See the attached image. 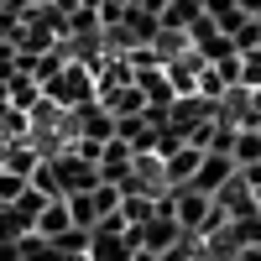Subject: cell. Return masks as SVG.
<instances>
[{"mask_svg": "<svg viewBox=\"0 0 261 261\" xmlns=\"http://www.w3.org/2000/svg\"><path fill=\"white\" fill-rule=\"evenodd\" d=\"M230 157H235V167H246V162H261V130H256V125H241V130H235V146H230Z\"/></svg>", "mask_w": 261, "mask_h": 261, "instance_id": "obj_11", "label": "cell"}, {"mask_svg": "<svg viewBox=\"0 0 261 261\" xmlns=\"http://www.w3.org/2000/svg\"><path fill=\"white\" fill-rule=\"evenodd\" d=\"M63 230H73V214H68V199H47L37 214V235H47V241H58Z\"/></svg>", "mask_w": 261, "mask_h": 261, "instance_id": "obj_7", "label": "cell"}, {"mask_svg": "<svg viewBox=\"0 0 261 261\" xmlns=\"http://www.w3.org/2000/svg\"><path fill=\"white\" fill-rule=\"evenodd\" d=\"M157 214V193H120V220L125 225H146Z\"/></svg>", "mask_w": 261, "mask_h": 261, "instance_id": "obj_10", "label": "cell"}, {"mask_svg": "<svg viewBox=\"0 0 261 261\" xmlns=\"http://www.w3.org/2000/svg\"><path fill=\"white\" fill-rule=\"evenodd\" d=\"M251 110H256V120H261V84L251 89Z\"/></svg>", "mask_w": 261, "mask_h": 261, "instance_id": "obj_16", "label": "cell"}, {"mask_svg": "<svg viewBox=\"0 0 261 261\" xmlns=\"http://www.w3.org/2000/svg\"><path fill=\"white\" fill-rule=\"evenodd\" d=\"M256 209H261V188H256Z\"/></svg>", "mask_w": 261, "mask_h": 261, "instance_id": "obj_18", "label": "cell"}, {"mask_svg": "<svg viewBox=\"0 0 261 261\" xmlns=\"http://www.w3.org/2000/svg\"><path fill=\"white\" fill-rule=\"evenodd\" d=\"M199 162H204V146H193V141H183L178 151H167V157H162V178H167V188H183L193 172H199Z\"/></svg>", "mask_w": 261, "mask_h": 261, "instance_id": "obj_5", "label": "cell"}, {"mask_svg": "<svg viewBox=\"0 0 261 261\" xmlns=\"http://www.w3.org/2000/svg\"><path fill=\"white\" fill-rule=\"evenodd\" d=\"M241 178H246L251 193H256V188H261V162H246V167H241Z\"/></svg>", "mask_w": 261, "mask_h": 261, "instance_id": "obj_14", "label": "cell"}, {"mask_svg": "<svg viewBox=\"0 0 261 261\" xmlns=\"http://www.w3.org/2000/svg\"><path fill=\"white\" fill-rule=\"evenodd\" d=\"M42 94H47L53 105H63V110H79V105L99 99V79H94V68L84 58H68L47 84H42Z\"/></svg>", "mask_w": 261, "mask_h": 261, "instance_id": "obj_1", "label": "cell"}, {"mask_svg": "<svg viewBox=\"0 0 261 261\" xmlns=\"http://www.w3.org/2000/svg\"><path fill=\"white\" fill-rule=\"evenodd\" d=\"M214 204H220V209L230 214V220H235V214H261V209H256V193H251V183L241 178V167H235V178H230L220 193H214Z\"/></svg>", "mask_w": 261, "mask_h": 261, "instance_id": "obj_6", "label": "cell"}, {"mask_svg": "<svg viewBox=\"0 0 261 261\" xmlns=\"http://www.w3.org/2000/svg\"><path fill=\"white\" fill-rule=\"evenodd\" d=\"M241 84H246V89H256V84H261V47L241 53Z\"/></svg>", "mask_w": 261, "mask_h": 261, "instance_id": "obj_13", "label": "cell"}, {"mask_svg": "<svg viewBox=\"0 0 261 261\" xmlns=\"http://www.w3.org/2000/svg\"><path fill=\"white\" fill-rule=\"evenodd\" d=\"M183 235H188V230L178 225V214H172V204H167V199H157V214H151V220L141 225V251H157V256H162L167 246H178Z\"/></svg>", "mask_w": 261, "mask_h": 261, "instance_id": "obj_3", "label": "cell"}, {"mask_svg": "<svg viewBox=\"0 0 261 261\" xmlns=\"http://www.w3.org/2000/svg\"><path fill=\"white\" fill-rule=\"evenodd\" d=\"M21 193H27V172H16V167H0V204H16Z\"/></svg>", "mask_w": 261, "mask_h": 261, "instance_id": "obj_12", "label": "cell"}, {"mask_svg": "<svg viewBox=\"0 0 261 261\" xmlns=\"http://www.w3.org/2000/svg\"><path fill=\"white\" fill-rule=\"evenodd\" d=\"M53 172H58V188H63V199L68 193H89L94 183H99V162H89V157H79L73 146H63V151H53Z\"/></svg>", "mask_w": 261, "mask_h": 261, "instance_id": "obj_2", "label": "cell"}, {"mask_svg": "<svg viewBox=\"0 0 261 261\" xmlns=\"http://www.w3.org/2000/svg\"><path fill=\"white\" fill-rule=\"evenodd\" d=\"M130 261H157V251H141V246H136V251H130Z\"/></svg>", "mask_w": 261, "mask_h": 261, "instance_id": "obj_15", "label": "cell"}, {"mask_svg": "<svg viewBox=\"0 0 261 261\" xmlns=\"http://www.w3.org/2000/svg\"><path fill=\"white\" fill-rule=\"evenodd\" d=\"M16 261H63V246L32 230V235H21V241H16Z\"/></svg>", "mask_w": 261, "mask_h": 261, "instance_id": "obj_9", "label": "cell"}, {"mask_svg": "<svg viewBox=\"0 0 261 261\" xmlns=\"http://www.w3.org/2000/svg\"><path fill=\"white\" fill-rule=\"evenodd\" d=\"M230 178H235V157H230V151H204V162H199V172L188 178V188H199V193L214 199Z\"/></svg>", "mask_w": 261, "mask_h": 261, "instance_id": "obj_4", "label": "cell"}, {"mask_svg": "<svg viewBox=\"0 0 261 261\" xmlns=\"http://www.w3.org/2000/svg\"><path fill=\"white\" fill-rule=\"evenodd\" d=\"M6 99L16 105V110H32V105L42 99V84H37V79H32L27 68H16V73L6 79Z\"/></svg>", "mask_w": 261, "mask_h": 261, "instance_id": "obj_8", "label": "cell"}, {"mask_svg": "<svg viewBox=\"0 0 261 261\" xmlns=\"http://www.w3.org/2000/svg\"><path fill=\"white\" fill-rule=\"evenodd\" d=\"M63 261H89V251H63Z\"/></svg>", "mask_w": 261, "mask_h": 261, "instance_id": "obj_17", "label": "cell"}, {"mask_svg": "<svg viewBox=\"0 0 261 261\" xmlns=\"http://www.w3.org/2000/svg\"><path fill=\"white\" fill-rule=\"evenodd\" d=\"M256 130H261V120H256Z\"/></svg>", "mask_w": 261, "mask_h": 261, "instance_id": "obj_19", "label": "cell"}]
</instances>
